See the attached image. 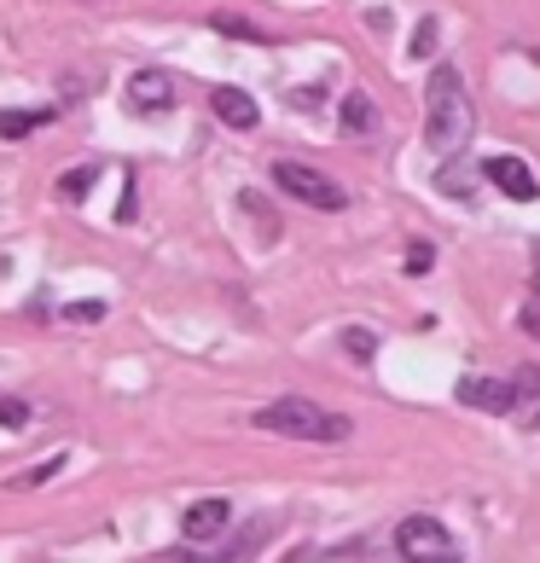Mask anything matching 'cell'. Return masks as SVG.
<instances>
[{
  "mask_svg": "<svg viewBox=\"0 0 540 563\" xmlns=\"http://www.w3.org/2000/svg\"><path fill=\"white\" fill-rule=\"evenodd\" d=\"M460 401L476 407V412H517V389L511 378H460Z\"/></svg>",
  "mask_w": 540,
  "mask_h": 563,
  "instance_id": "obj_7",
  "label": "cell"
},
{
  "mask_svg": "<svg viewBox=\"0 0 540 563\" xmlns=\"http://www.w3.org/2000/svg\"><path fill=\"white\" fill-rule=\"evenodd\" d=\"M65 320H81V325H88V320H106V302H70Z\"/></svg>",
  "mask_w": 540,
  "mask_h": 563,
  "instance_id": "obj_18",
  "label": "cell"
},
{
  "mask_svg": "<svg viewBox=\"0 0 540 563\" xmlns=\"http://www.w3.org/2000/svg\"><path fill=\"white\" fill-rule=\"evenodd\" d=\"M343 349L355 354V361H372V354H378V338H372L366 325H349V331H343Z\"/></svg>",
  "mask_w": 540,
  "mask_h": 563,
  "instance_id": "obj_13",
  "label": "cell"
},
{
  "mask_svg": "<svg viewBox=\"0 0 540 563\" xmlns=\"http://www.w3.org/2000/svg\"><path fill=\"white\" fill-rule=\"evenodd\" d=\"M210 106H216V117L227 122V129H256V122H262V111H256V99L251 93H244V88H216L210 93Z\"/></svg>",
  "mask_w": 540,
  "mask_h": 563,
  "instance_id": "obj_9",
  "label": "cell"
},
{
  "mask_svg": "<svg viewBox=\"0 0 540 563\" xmlns=\"http://www.w3.org/2000/svg\"><path fill=\"white\" fill-rule=\"evenodd\" d=\"M274 186L297 203H308V210H349V192L326 169H315V163H290V157L274 163Z\"/></svg>",
  "mask_w": 540,
  "mask_h": 563,
  "instance_id": "obj_3",
  "label": "cell"
},
{
  "mask_svg": "<svg viewBox=\"0 0 540 563\" xmlns=\"http://www.w3.org/2000/svg\"><path fill=\"white\" fill-rule=\"evenodd\" d=\"M227 523H233V506H227V499H198V506H186L180 534L192 540V547H210V540L227 534Z\"/></svg>",
  "mask_w": 540,
  "mask_h": 563,
  "instance_id": "obj_6",
  "label": "cell"
},
{
  "mask_svg": "<svg viewBox=\"0 0 540 563\" xmlns=\"http://www.w3.org/2000/svg\"><path fill=\"white\" fill-rule=\"evenodd\" d=\"M41 122H47V111H7L0 117V140H24V134H35Z\"/></svg>",
  "mask_w": 540,
  "mask_h": 563,
  "instance_id": "obj_11",
  "label": "cell"
},
{
  "mask_svg": "<svg viewBox=\"0 0 540 563\" xmlns=\"http://www.w3.org/2000/svg\"><path fill=\"white\" fill-rule=\"evenodd\" d=\"M425 140L436 157H460L465 140H471V93H465V76L453 65H436L430 70V88H425Z\"/></svg>",
  "mask_w": 540,
  "mask_h": 563,
  "instance_id": "obj_1",
  "label": "cell"
},
{
  "mask_svg": "<svg viewBox=\"0 0 540 563\" xmlns=\"http://www.w3.org/2000/svg\"><path fill=\"white\" fill-rule=\"evenodd\" d=\"M494 186H500L506 198H517V203H529V198H540V186H535V169L524 157H488V169H483Z\"/></svg>",
  "mask_w": 540,
  "mask_h": 563,
  "instance_id": "obj_8",
  "label": "cell"
},
{
  "mask_svg": "<svg viewBox=\"0 0 540 563\" xmlns=\"http://www.w3.org/2000/svg\"><path fill=\"white\" fill-rule=\"evenodd\" d=\"M529 58H535V65H540V47H535V53H529Z\"/></svg>",
  "mask_w": 540,
  "mask_h": 563,
  "instance_id": "obj_21",
  "label": "cell"
},
{
  "mask_svg": "<svg viewBox=\"0 0 540 563\" xmlns=\"http://www.w3.org/2000/svg\"><path fill=\"white\" fill-rule=\"evenodd\" d=\"M430 262H436V250H430V244H412V250H407V274H425Z\"/></svg>",
  "mask_w": 540,
  "mask_h": 563,
  "instance_id": "obj_19",
  "label": "cell"
},
{
  "mask_svg": "<svg viewBox=\"0 0 540 563\" xmlns=\"http://www.w3.org/2000/svg\"><path fill=\"white\" fill-rule=\"evenodd\" d=\"M535 285H540V274H535Z\"/></svg>",
  "mask_w": 540,
  "mask_h": 563,
  "instance_id": "obj_22",
  "label": "cell"
},
{
  "mask_svg": "<svg viewBox=\"0 0 540 563\" xmlns=\"http://www.w3.org/2000/svg\"><path fill=\"white\" fill-rule=\"evenodd\" d=\"M436 53V18H425L419 30H412V58H430Z\"/></svg>",
  "mask_w": 540,
  "mask_h": 563,
  "instance_id": "obj_17",
  "label": "cell"
},
{
  "mask_svg": "<svg viewBox=\"0 0 540 563\" xmlns=\"http://www.w3.org/2000/svg\"><path fill=\"white\" fill-rule=\"evenodd\" d=\"M129 111H134V117L175 111V81L163 76V70H134V76H129Z\"/></svg>",
  "mask_w": 540,
  "mask_h": 563,
  "instance_id": "obj_5",
  "label": "cell"
},
{
  "mask_svg": "<svg viewBox=\"0 0 540 563\" xmlns=\"http://www.w3.org/2000/svg\"><path fill=\"white\" fill-rule=\"evenodd\" d=\"M88 186H93V169H70V175H58V198H88Z\"/></svg>",
  "mask_w": 540,
  "mask_h": 563,
  "instance_id": "obj_15",
  "label": "cell"
},
{
  "mask_svg": "<svg viewBox=\"0 0 540 563\" xmlns=\"http://www.w3.org/2000/svg\"><path fill=\"white\" fill-rule=\"evenodd\" d=\"M290 106H297V111H315L320 93H315V88H297V93H290Z\"/></svg>",
  "mask_w": 540,
  "mask_h": 563,
  "instance_id": "obj_20",
  "label": "cell"
},
{
  "mask_svg": "<svg viewBox=\"0 0 540 563\" xmlns=\"http://www.w3.org/2000/svg\"><path fill=\"white\" fill-rule=\"evenodd\" d=\"M30 424V407L18 395H0V430H24Z\"/></svg>",
  "mask_w": 540,
  "mask_h": 563,
  "instance_id": "obj_14",
  "label": "cell"
},
{
  "mask_svg": "<svg viewBox=\"0 0 540 563\" xmlns=\"http://www.w3.org/2000/svg\"><path fill=\"white\" fill-rule=\"evenodd\" d=\"M256 430L267 435H290V442H349V424L343 412H326L315 401H302V395H285V401H267L256 412Z\"/></svg>",
  "mask_w": 540,
  "mask_h": 563,
  "instance_id": "obj_2",
  "label": "cell"
},
{
  "mask_svg": "<svg viewBox=\"0 0 540 563\" xmlns=\"http://www.w3.org/2000/svg\"><path fill=\"white\" fill-rule=\"evenodd\" d=\"M511 389H517V412H529V419H540V372H517Z\"/></svg>",
  "mask_w": 540,
  "mask_h": 563,
  "instance_id": "obj_12",
  "label": "cell"
},
{
  "mask_svg": "<svg viewBox=\"0 0 540 563\" xmlns=\"http://www.w3.org/2000/svg\"><path fill=\"white\" fill-rule=\"evenodd\" d=\"M378 129V111H372L366 93H349L343 99V134H372Z\"/></svg>",
  "mask_w": 540,
  "mask_h": 563,
  "instance_id": "obj_10",
  "label": "cell"
},
{
  "mask_svg": "<svg viewBox=\"0 0 540 563\" xmlns=\"http://www.w3.org/2000/svg\"><path fill=\"white\" fill-rule=\"evenodd\" d=\"M396 552L407 563H448L453 558V534L442 529V517H401L396 523Z\"/></svg>",
  "mask_w": 540,
  "mask_h": 563,
  "instance_id": "obj_4",
  "label": "cell"
},
{
  "mask_svg": "<svg viewBox=\"0 0 540 563\" xmlns=\"http://www.w3.org/2000/svg\"><path fill=\"white\" fill-rule=\"evenodd\" d=\"M65 465V453H53V459H41V465H30L24 476H12V488H35V483H47V476Z\"/></svg>",
  "mask_w": 540,
  "mask_h": 563,
  "instance_id": "obj_16",
  "label": "cell"
}]
</instances>
